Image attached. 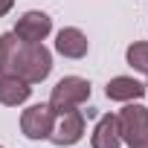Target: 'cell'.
Wrapping results in <instances>:
<instances>
[{"instance_id":"cell-13","label":"cell","mask_w":148,"mask_h":148,"mask_svg":"<svg viewBox=\"0 0 148 148\" xmlns=\"http://www.w3.org/2000/svg\"><path fill=\"white\" fill-rule=\"evenodd\" d=\"M145 93H148V84H145Z\"/></svg>"},{"instance_id":"cell-7","label":"cell","mask_w":148,"mask_h":148,"mask_svg":"<svg viewBox=\"0 0 148 148\" xmlns=\"http://www.w3.org/2000/svg\"><path fill=\"white\" fill-rule=\"evenodd\" d=\"M87 49H90L87 35H84L82 29H76V26H64V29L55 35V52H58V55H64V58L79 61V58H84V55H87Z\"/></svg>"},{"instance_id":"cell-3","label":"cell","mask_w":148,"mask_h":148,"mask_svg":"<svg viewBox=\"0 0 148 148\" xmlns=\"http://www.w3.org/2000/svg\"><path fill=\"white\" fill-rule=\"evenodd\" d=\"M87 99H90V82L87 79H82V76H64L52 87V96H49L47 105L55 113H64V110H73V108H82Z\"/></svg>"},{"instance_id":"cell-14","label":"cell","mask_w":148,"mask_h":148,"mask_svg":"<svg viewBox=\"0 0 148 148\" xmlns=\"http://www.w3.org/2000/svg\"><path fill=\"white\" fill-rule=\"evenodd\" d=\"M0 148H3V145H0Z\"/></svg>"},{"instance_id":"cell-5","label":"cell","mask_w":148,"mask_h":148,"mask_svg":"<svg viewBox=\"0 0 148 148\" xmlns=\"http://www.w3.org/2000/svg\"><path fill=\"white\" fill-rule=\"evenodd\" d=\"M55 125V110L49 105H32L21 113V131L26 139H49Z\"/></svg>"},{"instance_id":"cell-10","label":"cell","mask_w":148,"mask_h":148,"mask_svg":"<svg viewBox=\"0 0 148 148\" xmlns=\"http://www.w3.org/2000/svg\"><path fill=\"white\" fill-rule=\"evenodd\" d=\"M32 96V84L15 76H0V105L6 108H18Z\"/></svg>"},{"instance_id":"cell-4","label":"cell","mask_w":148,"mask_h":148,"mask_svg":"<svg viewBox=\"0 0 148 148\" xmlns=\"http://www.w3.org/2000/svg\"><path fill=\"white\" fill-rule=\"evenodd\" d=\"M84 136V113L82 110H64V113H55V125H52V134H49V142L55 145H76L82 142Z\"/></svg>"},{"instance_id":"cell-9","label":"cell","mask_w":148,"mask_h":148,"mask_svg":"<svg viewBox=\"0 0 148 148\" xmlns=\"http://www.w3.org/2000/svg\"><path fill=\"white\" fill-rule=\"evenodd\" d=\"M105 96H108L110 102H136V99L145 96V84H139V82L131 79V76H116V79L108 82Z\"/></svg>"},{"instance_id":"cell-11","label":"cell","mask_w":148,"mask_h":148,"mask_svg":"<svg viewBox=\"0 0 148 148\" xmlns=\"http://www.w3.org/2000/svg\"><path fill=\"white\" fill-rule=\"evenodd\" d=\"M125 61L136 73H145V76H148V41H134L125 49Z\"/></svg>"},{"instance_id":"cell-2","label":"cell","mask_w":148,"mask_h":148,"mask_svg":"<svg viewBox=\"0 0 148 148\" xmlns=\"http://www.w3.org/2000/svg\"><path fill=\"white\" fill-rule=\"evenodd\" d=\"M119 136L128 148H148V108L139 102H128L119 110Z\"/></svg>"},{"instance_id":"cell-8","label":"cell","mask_w":148,"mask_h":148,"mask_svg":"<svg viewBox=\"0 0 148 148\" xmlns=\"http://www.w3.org/2000/svg\"><path fill=\"white\" fill-rule=\"evenodd\" d=\"M122 145V136H119V119L113 113H105L99 116L96 128H93V136H90V148H119Z\"/></svg>"},{"instance_id":"cell-12","label":"cell","mask_w":148,"mask_h":148,"mask_svg":"<svg viewBox=\"0 0 148 148\" xmlns=\"http://www.w3.org/2000/svg\"><path fill=\"white\" fill-rule=\"evenodd\" d=\"M12 6H15V0H0V18L9 15V12H12Z\"/></svg>"},{"instance_id":"cell-6","label":"cell","mask_w":148,"mask_h":148,"mask_svg":"<svg viewBox=\"0 0 148 148\" xmlns=\"http://www.w3.org/2000/svg\"><path fill=\"white\" fill-rule=\"evenodd\" d=\"M49 32H52V18L47 12H38V9L26 12L18 21V26H15V35L21 41H29V44H41Z\"/></svg>"},{"instance_id":"cell-1","label":"cell","mask_w":148,"mask_h":148,"mask_svg":"<svg viewBox=\"0 0 148 148\" xmlns=\"http://www.w3.org/2000/svg\"><path fill=\"white\" fill-rule=\"evenodd\" d=\"M52 73V52L41 44L21 41L15 32L0 35V76H15L29 84L44 82Z\"/></svg>"}]
</instances>
